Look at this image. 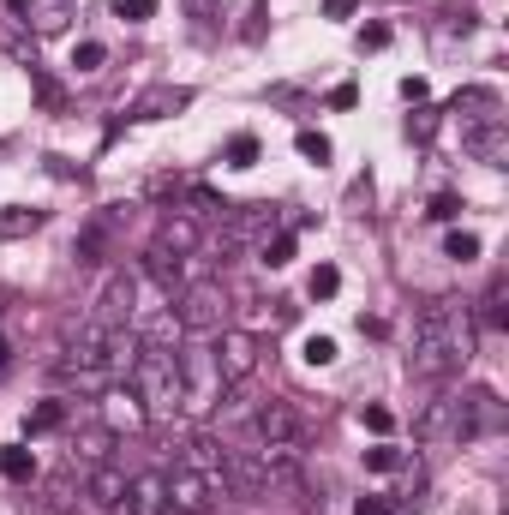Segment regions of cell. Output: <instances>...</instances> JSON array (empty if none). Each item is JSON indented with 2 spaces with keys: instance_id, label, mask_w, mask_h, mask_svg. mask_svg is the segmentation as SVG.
Segmentation results:
<instances>
[{
  "instance_id": "6da1fadb",
  "label": "cell",
  "mask_w": 509,
  "mask_h": 515,
  "mask_svg": "<svg viewBox=\"0 0 509 515\" xmlns=\"http://www.w3.org/2000/svg\"><path fill=\"white\" fill-rule=\"evenodd\" d=\"M468 360H474V324H468V312L456 300L420 306L414 312V354H408V366L420 378H444V372H456Z\"/></svg>"
},
{
  "instance_id": "7a4b0ae2",
  "label": "cell",
  "mask_w": 509,
  "mask_h": 515,
  "mask_svg": "<svg viewBox=\"0 0 509 515\" xmlns=\"http://www.w3.org/2000/svg\"><path fill=\"white\" fill-rule=\"evenodd\" d=\"M126 390L144 402V414H150V420L180 414V402H186L180 348H138V360H132V372H126Z\"/></svg>"
},
{
  "instance_id": "3957f363",
  "label": "cell",
  "mask_w": 509,
  "mask_h": 515,
  "mask_svg": "<svg viewBox=\"0 0 509 515\" xmlns=\"http://www.w3.org/2000/svg\"><path fill=\"white\" fill-rule=\"evenodd\" d=\"M222 318H228V288H222L216 276L186 282V288L174 294V324H180V336H216Z\"/></svg>"
},
{
  "instance_id": "277c9868",
  "label": "cell",
  "mask_w": 509,
  "mask_h": 515,
  "mask_svg": "<svg viewBox=\"0 0 509 515\" xmlns=\"http://www.w3.org/2000/svg\"><path fill=\"white\" fill-rule=\"evenodd\" d=\"M162 480H168V510L174 515H210L228 498L222 474H204V468H174V474H162Z\"/></svg>"
},
{
  "instance_id": "5b68a950",
  "label": "cell",
  "mask_w": 509,
  "mask_h": 515,
  "mask_svg": "<svg viewBox=\"0 0 509 515\" xmlns=\"http://www.w3.org/2000/svg\"><path fill=\"white\" fill-rule=\"evenodd\" d=\"M509 426V408L498 402V390H468V396H456V438L462 444H474V438H498Z\"/></svg>"
},
{
  "instance_id": "8992f818",
  "label": "cell",
  "mask_w": 509,
  "mask_h": 515,
  "mask_svg": "<svg viewBox=\"0 0 509 515\" xmlns=\"http://www.w3.org/2000/svg\"><path fill=\"white\" fill-rule=\"evenodd\" d=\"M132 312H138L132 270H108V282H102V294H96V306H90L84 324H96V330H132Z\"/></svg>"
},
{
  "instance_id": "52a82bcc",
  "label": "cell",
  "mask_w": 509,
  "mask_h": 515,
  "mask_svg": "<svg viewBox=\"0 0 509 515\" xmlns=\"http://www.w3.org/2000/svg\"><path fill=\"white\" fill-rule=\"evenodd\" d=\"M180 378H186V402H180V414H210L216 396L228 390V384L216 378L210 348H180Z\"/></svg>"
},
{
  "instance_id": "ba28073f",
  "label": "cell",
  "mask_w": 509,
  "mask_h": 515,
  "mask_svg": "<svg viewBox=\"0 0 509 515\" xmlns=\"http://www.w3.org/2000/svg\"><path fill=\"white\" fill-rule=\"evenodd\" d=\"M258 336L252 330H222V342L210 348V360H216V378L222 384H246L252 372H258Z\"/></svg>"
},
{
  "instance_id": "9c48e42d",
  "label": "cell",
  "mask_w": 509,
  "mask_h": 515,
  "mask_svg": "<svg viewBox=\"0 0 509 515\" xmlns=\"http://www.w3.org/2000/svg\"><path fill=\"white\" fill-rule=\"evenodd\" d=\"M186 108H192V90L186 84H150V90H138L126 102V120H174Z\"/></svg>"
},
{
  "instance_id": "30bf717a",
  "label": "cell",
  "mask_w": 509,
  "mask_h": 515,
  "mask_svg": "<svg viewBox=\"0 0 509 515\" xmlns=\"http://www.w3.org/2000/svg\"><path fill=\"white\" fill-rule=\"evenodd\" d=\"M276 228V210L270 204H228L222 210V246L234 252V246H246V240H258V234H270Z\"/></svg>"
},
{
  "instance_id": "8fae6325",
  "label": "cell",
  "mask_w": 509,
  "mask_h": 515,
  "mask_svg": "<svg viewBox=\"0 0 509 515\" xmlns=\"http://www.w3.org/2000/svg\"><path fill=\"white\" fill-rule=\"evenodd\" d=\"M258 438L264 444H282V450H300L306 444V420L294 402H264L258 408Z\"/></svg>"
},
{
  "instance_id": "7c38bea8",
  "label": "cell",
  "mask_w": 509,
  "mask_h": 515,
  "mask_svg": "<svg viewBox=\"0 0 509 515\" xmlns=\"http://www.w3.org/2000/svg\"><path fill=\"white\" fill-rule=\"evenodd\" d=\"M126 492H132V480H126V468H114V462H96V468L84 474V498H90V510H102V515L126 510Z\"/></svg>"
},
{
  "instance_id": "4fadbf2b",
  "label": "cell",
  "mask_w": 509,
  "mask_h": 515,
  "mask_svg": "<svg viewBox=\"0 0 509 515\" xmlns=\"http://www.w3.org/2000/svg\"><path fill=\"white\" fill-rule=\"evenodd\" d=\"M462 144L474 162L486 168H509V120H486V126H462Z\"/></svg>"
},
{
  "instance_id": "5bb4252c",
  "label": "cell",
  "mask_w": 509,
  "mask_h": 515,
  "mask_svg": "<svg viewBox=\"0 0 509 515\" xmlns=\"http://www.w3.org/2000/svg\"><path fill=\"white\" fill-rule=\"evenodd\" d=\"M456 114H462V126H486V120H509L504 114V96L492 90V84H468V90H456V102H450Z\"/></svg>"
},
{
  "instance_id": "9a60e30c",
  "label": "cell",
  "mask_w": 509,
  "mask_h": 515,
  "mask_svg": "<svg viewBox=\"0 0 509 515\" xmlns=\"http://www.w3.org/2000/svg\"><path fill=\"white\" fill-rule=\"evenodd\" d=\"M198 240H204V222H198V216H186V210H168V216H162V228H156V246H162V252H174V258H186Z\"/></svg>"
},
{
  "instance_id": "2e32d148",
  "label": "cell",
  "mask_w": 509,
  "mask_h": 515,
  "mask_svg": "<svg viewBox=\"0 0 509 515\" xmlns=\"http://www.w3.org/2000/svg\"><path fill=\"white\" fill-rule=\"evenodd\" d=\"M144 420H150V414H144V402H138L132 390H108V396H102V426H108V432H138Z\"/></svg>"
},
{
  "instance_id": "e0dca14e",
  "label": "cell",
  "mask_w": 509,
  "mask_h": 515,
  "mask_svg": "<svg viewBox=\"0 0 509 515\" xmlns=\"http://www.w3.org/2000/svg\"><path fill=\"white\" fill-rule=\"evenodd\" d=\"M414 438H420V444L456 438V396H438V402H426V408H420V420H414Z\"/></svg>"
},
{
  "instance_id": "ac0fdd59",
  "label": "cell",
  "mask_w": 509,
  "mask_h": 515,
  "mask_svg": "<svg viewBox=\"0 0 509 515\" xmlns=\"http://www.w3.org/2000/svg\"><path fill=\"white\" fill-rule=\"evenodd\" d=\"M72 18H78V6H72V0H30V6H24V24H30L36 36H60Z\"/></svg>"
},
{
  "instance_id": "d6986e66",
  "label": "cell",
  "mask_w": 509,
  "mask_h": 515,
  "mask_svg": "<svg viewBox=\"0 0 509 515\" xmlns=\"http://www.w3.org/2000/svg\"><path fill=\"white\" fill-rule=\"evenodd\" d=\"M126 515H168V480L162 474H138L126 492Z\"/></svg>"
},
{
  "instance_id": "ffe728a7",
  "label": "cell",
  "mask_w": 509,
  "mask_h": 515,
  "mask_svg": "<svg viewBox=\"0 0 509 515\" xmlns=\"http://www.w3.org/2000/svg\"><path fill=\"white\" fill-rule=\"evenodd\" d=\"M144 270H150V282H156V288H162L168 300H174V294L186 288V264H180L174 252H162V246H150V252H144Z\"/></svg>"
},
{
  "instance_id": "44dd1931",
  "label": "cell",
  "mask_w": 509,
  "mask_h": 515,
  "mask_svg": "<svg viewBox=\"0 0 509 515\" xmlns=\"http://www.w3.org/2000/svg\"><path fill=\"white\" fill-rule=\"evenodd\" d=\"M48 222V210H30V204H6L0 210V240H24V234H36Z\"/></svg>"
},
{
  "instance_id": "7402d4cb",
  "label": "cell",
  "mask_w": 509,
  "mask_h": 515,
  "mask_svg": "<svg viewBox=\"0 0 509 515\" xmlns=\"http://www.w3.org/2000/svg\"><path fill=\"white\" fill-rule=\"evenodd\" d=\"M108 444H114V432H108V426H90V432H78V444H72V462L96 468V462H108Z\"/></svg>"
},
{
  "instance_id": "603a6c76",
  "label": "cell",
  "mask_w": 509,
  "mask_h": 515,
  "mask_svg": "<svg viewBox=\"0 0 509 515\" xmlns=\"http://www.w3.org/2000/svg\"><path fill=\"white\" fill-rule=\"evenodd\" d=\"M66 426V402H36L24 414V438H42V432H60Z\"/></svg>"
},
{
  "instance_id": "cb8c5ba5",
  "label": "cell",
  "mask_w": 509,
  "mask_h": 515,
  "mask_svg": "<svg viewBox=\"0 0 509 515\" xmlns=\"http://www.w3.org/2000/svg\"><path fill=\"white\" fill-rule=\"evenodd\" d=\"M0 474H6L12 486H30V480H36V456H30L24 444H6V450H0Z\"/></svg>"
},
{
  "instance_id": "d4e9b609",
  "label": "cell",
  "mask_w": 509,
  "mask_h": 515,
  "mask_svg": "<svg viewBox=\"0 0 509 515\" xmlns=\"http://www.w3.org/2000/svg\"><path fill=\"white\" fill-rule=\"evenodd\" d=\"M438 126H444V108L414 102V114H408V138H414V144H432V138H438Z\"/></svg>"
},
{
  "instance_id": "484cf974",
  "label": "cell",
  "mask_w": 509,
  "mask_h": 515,
  "mask_svg": "<svg viewBox=\"0 0 509 515\" xmlns=\"http://www.w3.org/2000/svg\"><path fill=\"white\" fill-rule=\"evenodd\" d=\"M504 300H509V282H504V276H498V282H492V288H486V300H480V318H486V324H492V330H504V324H509Z\"/></svg>"
},
{
  "instance_id": "4316f807",
  "label": "cell",
  "mask_w": 509,
  "mask_h": 515,
  "mask_svg": "<svg viewBox=\"0 0 509 515\" xmlns=\"http://www.w3.org/2000/svg\"><path fill=\"white\" fill-rule=\"evenodd\" d=\"M258 264H270V270L294 264V234H288V228H282V234H264V252H258Z\"/></svg>"
},
{
  "instance_id": "83f0119b",
  "label": "cell",
  "mask_w": 509,
  "mask_h": 515,
  "mask_svg": "<svg viewBox=\"0 0 509 515\" xmlns=\"http://www.w3.org/2000/svg\"><path fill=\"white\" fill-rule=\"evenodd\" d=\"M294 150H300L306 162H318V168L330 162V138H324V132H312V126H300V132H294Z\"/></svg>"
},
{
  "instance_id": "f1b7e54d",
  "label": "cell",
  "mask_w": 509,
  "mask_h": 515,
  "mask_svg": "<svg viewBox=\"0 0 509 515\" xmlns=\"http://www.w3.org/2000/svg\"><path fill=\"white\" fill-rule=\"evenodd\" d=\"M336 288H342V270H336V264H318V270L306 276V294H312V300H330Z\"/></svg>"
},
{
  "instance_id": "f546056e",
  "label": "cell",
  "mask_w": 509,
  "mask_h": 515,
  "mask_svg": "<svg viewBox=\"0 0 509 515\" xmlns=\"http://www.w3.org/2000/svg\"><path fill=\"white\" fill-rule=\"evenodd\" d=\"M258 156H264V144H258V138H252V132H240V138H234V144H228V168H252V162H258Z\"/></svg>"
},
{
  "instance_id": "4dcf8cb0",
  "label": "cell",
  "mask_w": 509,
  "mask_h": 515,
  "mask_svg": "<svg viewBox=\"0 0 509 515\" xmlns=\"http://www.w3.org/2000/svg\"><path fill=\"white\" fill-rule=\"evenodd\" d=\"M444 258H456V264H474V258H480V234H462V228H456V234L444 240Z\"/></svg>"
},
{
  "instance_id": "1f68e13d",
  "label": "cell",
  "mask_w": 509,
  "mask_h": 515,
  "mask_svg": "<svg viewBox=\"0 0 509 515\" xmlns=\"http://www.w3.org/2000/svg\"><path fill=\"white\" fill-rule=\"evenodd\" d=\"M102 60H108L102 42H78V48H72V66H78V72H102Z\"/></svg>"
},
{
  "instance_id": "d6a6232c",
  "label": "cell",
  "mask_w": 509,
  "mask_h": 515,
  "mask_svg": "<svg viewBox=\"0 0 509 515\" xmlns=\"http://www.w3.org/2000/svg\"><path fill=\"white\" fill-rule=\"evenodd\" d=\"M462 210H468V204H462V198H456V192H438V198H432V210H426V216H432V222H456V216H462Z\"/></svg>"
},
{
  "instance_id": "836d02e7",
  "label": "cell",
  "mask_w": 509,
  "mask_h": 515,
  "mask_svg": "<svg viewBox=\"0 0 509 515\" xmlns=\"http://www.w3.org/2000/svg\"><path fill=\"white\" fill-rule=\"evenodd\" d=\"M360 426H366V432H378V438H390V432H396V414H390V408H378V402H372V408H366V414H360Z\"/></svg>"
},
{
  "instance_id": "e575fe53",
  "label": "cell",
  "mask_w": 509,
  "mask_h": 515,
  "mask_svg": "<svg viewBox=\"0 0 509 515\" xmlns=\"http://www.w3.org/2000/svg\"><path fill=\"white\" fill-rule=\"evenodd\" d=\"M156 6H162V0H114V18H126V24H144Z\"/></svg>"
},
{
  "instance_id": "d590c367",
  "label": "cell",
  "mask_w": 509,
  "mask_h": 515,
  "mask_svg": "<svg viewBox=\"0 0 509 515\" xmlns=\"http://www.w3.org/2000/svg\"><path fill=\"white\" fill-rule=\"evenodd\" d=\"M336 360V342L330 336H306V366H330Z\"/></svg>"
},
{
  "instance_id": "8d00e7d4",
  "label": "cell",
  "mask_w": 509,
  "mask_h": 515,
  "mask_svg": "<svg viewBox=\"0 0 509 515\" xmlns=\"http://www.w3.org/2000/svg\"><path fill=\"white\" fill-rule=\"evenodd\" d=\"M396 510H402V504H396L390 492H372V498H360V504H354V515H396Z\"/></svg>"
},
{
  "instance_id": "74e56055",
  "label": "cell",
  "mask_w": 509,
  "mask_h": 515,
  "mask_svg": "<svg viewBox=\"0 0 509 515\" xmlns=\"http://www.w3.org/2000/svg\"><path fill=\"white\" fill-rule=\"evenodd\" d=\"M396 462H402V450H390V444H378V450H366V468H372V474H390Z\"/></svg>"
},
{
  "instance_id": "f35d334b",
  "label": "cell",
  "mask_w": 509,
  "mask_h": 515,
  "mask_svg": "<svg viewBox=\"0 0 509 515\" xmlns=\"http://www.w3.org/2000/svg\"><path fill=\"white\" fill-rule=\"evenodd\" d=\"M30 78H36V96H42V108H60V102H66V96H60V84H54V78H42L36 66H30Z\"/></svg>"
},
{
  "instance_id": "ab89813d",
  "label": "cell",
  "mask_w": 509,
  "mask_h": 515,
  "mask_svg": "<svg viewBox=\"0 0 509 515\" xmlns=\"http://www.w3.org/2000/svg\"><path fill=\"white\" fill-rule=\"evenodd\" d=\"M216 12H222V0H186V18H198V24H216Z\"/></svg>"
},
{
  "instance_id": "60d3db41",
  "label": "cell",
  "mask_w": 509,
  "mask_h": 515,
  "mask_svg": "<svg viewBox=\"0 0 509 515\" xmlns=\"http://www.w3.org/2000/svg\"><path fill=\"white\" fill-rule=\"evenodd\" d=\"M390 42V24H360V48H384Z\"/></svg>"
},
{
  "instance_id": "b9f144b4",
  "label": "cell",
  "mask_w": 509,
  "mask_h": 515,
  "mask_svg": "<svg viewBox=\"0 0 509 515\" xmlns=\"http://www.w3.org/2000/svg\"><path fill=\"white\" fill-rule=\"evenodd\" d=\"M426 96H432L426 78H402V102H426Z\"/></svg>"
},
{
  "instance_id": "7bdbcfd3",
  "label": "cell",
  "mask_w": 509,
  "mask_h": 515,
  "mask_svg": "<svg viewBox=\"0 0 509 515\" xmlns=\"http://www.w3.org/2000/svg\"><path fill=\"white\" fill-rule=\"evenodd\" d=\"M354 102H360V90H354V84H336V90H330V108H354Z\"/></svg>"
},
{
  "instance_id": "ee69618b",
  "label": "cell",
  "mask_w": 509,
  "mask_h": 515,
  "mask_svg": "<svg viewBox=\"0 0 509 515\" xmlns=\"http://www.w3.org/2000/svg\"><path fill=\"white\" fill-rule=\"evenodd\" d=\"M48 174H60V180H78L84 168H78V162H66V156H48Z\"/></svg>"
},
{
  "instance_id": "f6af8a7d",
  "label": "cell",
  "mask_w": 509,
  "mask_h": 515,
  "mask_svg": "<svg viewBox=\"0 0 509 515\" xmlns=\"http://www.w3.org/2000/svg\"><path fill=\"white\" fill-rule=\"evenodd\" d=\"M264 18H270V12H264V6H252V18H246V42H258V36H264Z\"/></svg>"
},
{
  "instance_id": "bcb514c9",
  "label": "cell",
  "mask_w": 509,
  "mask_h": 515,
  "mask_svg": "<svg viewBox=\"0 0 509 515\" xmlns=\"http://www.w3.org/2000/svg\"><path fill=\"white\" fill-rule=\"evenodd\" d=\"M354 6H360V0H324V12H330V18H348Z\"/></svg>"
},
{
  "instance_id": "7dc6e473",
  "label": "cell",
  "mask_w": 509,
  "mask_h": 515,
  "mask_svg": "<svg viewBox=\"0 0 509 515\" xmlns=\"http://www.w3.org/2000/svg\"><path fill=\"white\" fill-rule=\"evenodd\" d=\"M6 366H12V342L0 336V372H6Z\"/></svg>"
},
{
  "instance_id": "c3c4849f",
  "label": "cell",
  "mask_w": 509,
  "mask_h": 515,
  "mask_svg": "<svg viewBox=\"0 0 509 515\" xmlns=\"http://www.w3.org/2000/svg\"><path fill=\"white\" fill-rule=\"evenodd\" d=\"M24 6H30V0H6V12H12V18H24Z\"/></svg>"
}]
</instances>
